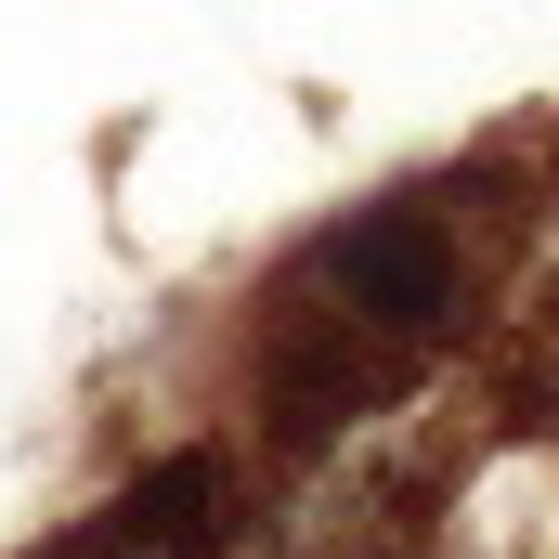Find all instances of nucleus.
Instances as JSON below:
<instances>
[{
    "label": "nucleus",
    "mask_w": 559,
    "mask_h": 559,
    "mask_svg": "<svg viewBox=\"0 0 559 559\" xmlns=\"http://www.w3.org/2000/svg\"><path fill=\"white\" fill-rule=\"evenodd\" d=\"M521 235H534V209H521L508 169L404 182V195L325 222V235L274 274V299L325 312V325H352L365 352H391V365H417V378H429V365L481 325V299H495V274H508Z\"/></svg>",
    "instance_id": "1"
}]
</instances>
